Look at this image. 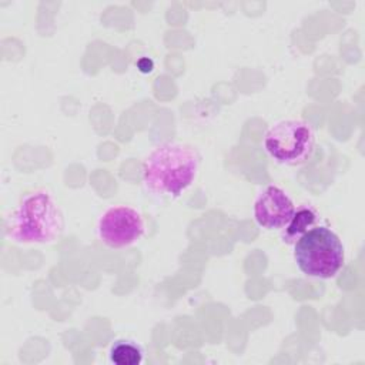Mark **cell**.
Segmentation results:
<instances>
[{"label":"cell","instance_id":"6da1fadb","mask_svg":"<svg viewBox=\"0 0 365 365\" xmlns=\"http://www.w3.org/2000/svg\"><path fill=\"white\" fill-rule=\"evenodd\" d=\"M200 155L195 148L182 143L157 145L143 164L144 187L163 197H178L197 178Z\"/></svg>","mask_w":365,"mask_h":365},{"label":"cell","instance_id":"7a4b0ae2","mask_svg":"<svg viewBox=\"0 0 365 365\" xmlns=\"http://www.w3.org/2000/svg\"><path fill=\"white\" fill-rule=\"evenodd\" d=\"M63 230V212L51 192L44 188L24 194L6 225L7 237L19 244H50Z\"/></svg>","mask_w":365,"mask_h":365},{"label":"cell","instance_id":"3957f363","mask_svg":"<svg viewBox=\"0 0 365 365\" xmlns=\"http://www.w3.org/2000/svg\"><path fill=\"white\" fill-rule=\"evenodd\" d=\"M294 259L307 277L329 279L342 269L345 248L331 228L315 225L294 242Z\"/></svg>","mask_w":365,"mask_h":365},{"label":"cell","instance_id":"277c9868","mask_svg":"<svg viewBox=\"0 0 365 365\" xmlns=\"http://www.w3.org/2000/svg\"><path fill=\"white\" fill-rule=\"evenodd\" d=\"M267 154L282 165L305 164L315 150V131L304 120H281L269 127L264 137Z\"/></svg>","mask_w":365,"mask_h":365},{"label":"cell","instance_id":"5b68a950","mask_svg":"<svg viewBox=\"0 0 365 365\" xmlns=\"http://www.w3.org/2000/svg\"><path fill=\"white\" fill-rule=\"evenodd\" d=\"M100 240L110 248H124L135 244L145 232L143 215L128 205H114L107 208L98 222Z\"/></svg>","mask_w":365,"mask_h":365},{"label":"cell","instance_id":"8992f818","mask_svg":"<svg viewBox=\"0 0 365 365\" xmlns=\"http://www.w3.org/2000/svg\"><path fill=\"white\" fill-rule=\"evenodd\" d=\"M294 211L292 200L277 185L265 187L254 202V218L265 230L284 228L294 215Z\"/></svg>","mask_w":365,"mask_h":365},{"label":"cell","instance_id":"52a82bcc","mask_svg":"<svg viewBox=\"0 0 365 365\" xmlns=\"http://www.w3.org/2000/svg\"><path fill=\"white\" fill-rule=\"evenodd\" d=\"M318 222V212L311 205H301L294 211V215L284 227L281 232V238L287 244H294L299 240L305 232H308Z\"/></svg>","mask_w":365,"mask_h":365},{"label":"cell","instance_id":"ba28073f","mask_svg":"<svg viewBox=\"0 0 365 365\" xmlns=\"http://www.w3.org/2000/svg\"><path fill=\"white\" fill-rule=\"evenodd\" d=\"M143 358V348L131 339H118L110 348V361L115 365H138Z\"/></svg>","mask_w":365,"mask_h":365}]
</instances>
